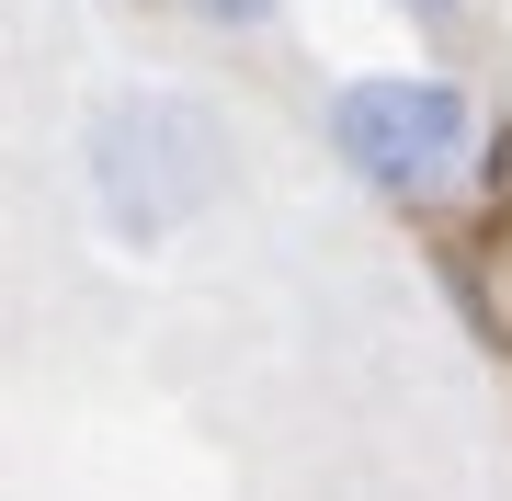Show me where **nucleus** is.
<instances>
[{"mask_svg":"<svg viewBox=\"0 0 512 501\" xmlns=\"http://www.w3.org/2000/svg\"><path fill=\"white\" fill-rule=\"evenodd\" d=\"M399 12H421V23H444V12H467V0H399Z\"/></svg>","mask_w":512,"mask_h":501,"instance_id":"nucleus-4","label":"nucleus"},{"mask_svg":"<svg viewBox=\"0 0 512 501\" xmlns=\"http://www.w3.org/2000/svg\"><path fill=\"white\" fill-rule=\"evenodd\" d=\"M183 12H194V23H217V35H262L285 0H183Z\"/></svg>","mask_w":512,"mask_h":501,"instance_id":"nucleus-3","label":"nucleus"},{"mask_svg":"<svg viewBox=\"0 0 512 501\" xmlns=\"http://www.w3.org/2000/svg\"><path fill=\"white\" fill-rule=\"evenodd\" d=\"M228 183V114L194 92H114L92 114V205L126 251H160Z\"/></svg>","mask_w":512,"mask_h":501,"instance_id":"nucleus-1","label":"nucleus"},{"mask_svg":"<svg viewBox=\"0 0 512 501\" xmlns=\"http://www.w3.org/2000/svg\"><path fill=\"white\" fill-rule=\"evenodd\" d=\"M330 149L365 171L376 194H444L456 160L478 149V103L433 69H376L330 92Z\"/></svg>","mask_w":512,"mask_h":501,"instance_id":"nucleus-2","label":"nucleus"}]
</instances>
